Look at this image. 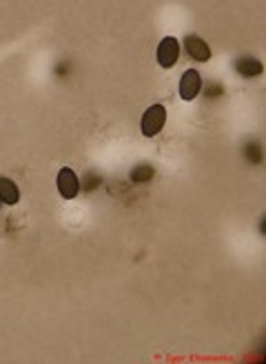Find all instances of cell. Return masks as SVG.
I'll list each match as a JSON object with an SVG mask.
<instances>
[{"label": "cell", "mask_w": 266, "mask_h": 364, "mask_svg": "<svg viewBox=\"0 0 266 364\" xmlns=\"http://www.w3.org/2000/svg\"><path fill=\"white\" fill-rule=\"evenodd\" d=\"M164 125H166V107L164 105H151L140 118V131H142V136H147V138L158 136V133L164 129Z\"/></svg>", "instance_id": "obj_1"}, {"label": "cell", "mask_w": 266, "mask_h": 364, "mask_svg": "<svg viewBox=\"0 0 266 364\" xmlns=\"http://www.w3.org/2000/svg\"><path fill=\"white\" fill-rule=\"evenodd\" d=\"M180 54H182V45L175 38V36H164L160 40L158 50H155V60L162 69H171L178 65Z\"/></svg>", "instance_id": "obj_2"}, {"label": "cell", "mask_w": 266, "mask_h": 364, "mask_svg": "<svg viewBox=\"0 0 266 364\" xmlns=\"http://www.w3.org/2000/svg\"><path fill=\"white\" fill-rule=\"evenodd\" d=\"M56 187L65 200H74L80 193V178L71 167H63L56 176Z\"/></svg>", "instance_id": "obj_3"}, {"label": "cell", "mask_w": 266, "mask_h": 364, "mask_svg": "<svg viewBox=\"0 0 266 364\" xmlns=\"http://www.w3.org/2000/svg\"><path fill=\"white\" fill-rule=\"evenodd\" d=\"M178 91H180V98L185 103H191L196 100L198 96L202 93V74L198 69H187L182 78H180V84H178Z\"/></svg>", "instance_id": "obj_4"}, {"label": "cell", "mask_w": 266, "mask_h": 364, "mask_svg": "<svg viewBox=\"0 0 266 364\" xmlns=\"http://www.w3.org/2000/svg\"><path fill=\"white\" fill-rule=\"evenodd\" d=\"M185 52L191 60H196V63H209L211 60V47L207 45V40L196 33H189L185 38Z\"/></svg>", "instance_id": "obj_5"}, {"label": "cell", "mask_w": 266, "mask_h": 364, "mask_svg": "<svg viewBox=\"0 0 266 364\" xmlns=\"http://www.w3.org/2000/svg\"><path fill=\"white\" fill-rule=\"evenodd\" d=\"M235 71L242 78H258V76H262L264 65L253 56H242L235 60Z\"/></svg>", "instance_id": "obj_6"}, {"label": "cell", "mask_w": 266, "mask_h": 364, "mask_svg": "<svg viewBox=\"0 0 266 364\" xmlns=\"http://www.w3.org/2000/svg\"><path fill=\"white\" fill-rule=\"evenodd\" d=\"M0 202L9 204V207H14V204L20 202V189L16 182L7 176H0Z\"/></svg>", "instance_id": "obj_7"}, {"label": "cell", "mask_w": 266, "mask_h": 364, "mask_svg": "<svg viewBox=\"0 0 266 364\" xmlns=\"http://www.w3.org/2000/svg\"><path fill=\"white\" fill-rule=\"evenodd\" d=\"M153 176H155V172H153L151 165H138V167L131 172V180L136 182V185H142V182H149Z\"/></svg>", "instance_id": "obj_8"}, {"label": "cell", "mask_w": 266, "mask_h": 364, "mask_svg": "<svg viewBox=\"0 0 266 364\" xmlns=\"http://www.w3.org/2000/svg\"><path fill=\"white\" fill-rule=\"evenodd\" d=\"M251 153H253L251 162H253V165H260V162H262V147H260V142H251V144H247L244 156L249 158Z\"/></svg>", "instance_id": "obj_9"}, {"label": "cell", "mask_w": 266, "mask_h": 364, "mask_svg": "<svg viewBox=\"0 0 266 364\" xmlns=\"http://www.w3.org/2000/svg\"><path fill=\"white\" fill-rule=\"evenodd\" d=\"M0 204H3V202H0Z\"/></svg>", "instance_id": "obj_10"}]
</instances>
